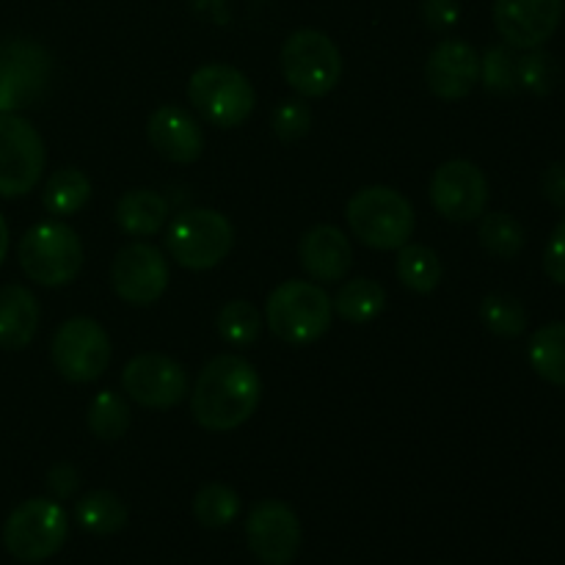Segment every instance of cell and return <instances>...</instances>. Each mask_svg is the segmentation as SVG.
Returning a JSON list of instances; mask_svg holds the SVG:
<instances>
[{
	"mask_svg": "<svg viewBox=\"0 0 565 565\" xmlns=\"http://www.w3.org/2000/svg\"><path fill=\"white\" fill-rule=\"evenodd\" d=\"M544 270L555 285L565 287V218L555 226L544 252Z\"/></svg>",
	"mask_w": 565,
	"mask_h": 565,
	"instance_id": "d590c367",
	"label": "cell"
},
{
	"mask_svg": "<svg viewBox=\"0 0 565 565\" xmlns=\"http://www.w3.org/2000/svg\"><path fill=\"white\" fill-rule=\"evenodd\" d=\"M423 20L430 31H450L461 20L458 0H423Z\"/></svg>",
	"mask_w": 565,
	"mask_h": 565,
	"instance_id": "e575fe53",
	"label": "cell"
},
{
	"mask_svg": "<svg viewBox=\"0 0 565 565\" xmlns=\"http://www.w3.org/2000/svg\"><path fill=\"white\" fill-rule=\"evenodd\" d=\"M563 11V0H494V25L508 47L535 50L555 36Z\"/></svg>",
	"mask_w": 565,
	"mask_h": 565,
	"instance_id": "2e32d148",
	"label": "cell"
},
{
	"mask_svg": "<svg viewBox=\"0 0 565 565\" xmlns=\"http://www.w3.org/2000/svg\"><path fill=\"white\" fill-rule=\"evenodd\" d=\"M70 535V516L55 500H28L9 513L3 524V546L14 561L44 563L61 552Z\"/></svg>",
	"mask_w": 565,
	"mask_h": 565,
	"instance_id": "52a82bcc",
	"label": "cell"
},
{
	"mask_svg": "<svg viewBox=\"0 0 565 565\" xmlns=\"http://www.w3.org/2000/svg\"><path fill=\"white\" fill-rule=\"evenodd\" d=\"M92 199V180L75 166L53 171L42 191V204L50 215H75Z\"/></svg>",
	"mask_w": 565,
	"mask_h": 565,
	"instance_id": "603a6c76",
	"label": "cell"
},
{
	"mask_svg": "<svg viewBox=\"0 0 565 565\" xmlns=\"http://www.w3.org/2000/svg\"><path fill=\"white\" fill-rule=\"evenodd\" d=\"M235 246V230L218 210L193 207L177 215L166 232L171 259L188 270H210L224 263Z\"/></svg>",
	"mask_w": 565,
	"mask_h": 565,
	"instance_id": "8992f818",
	"label": "cell"
},
{
	"mask_svg": "<svg viewBox=\"0 0 565 565\" xmlns=\"http://www.w3.org/2000/svg\"><path fill=\"white\" fill-rule=\"evenodd\" d=\"M215 329L230 345L252 348L263 331V315L252 301H230L215 315Z\"/></svg>",
	"mask_w": 565,
	"mask_h": 565,
	"instance_id": "f546056e",
	"label": "cell"
},
{
	"mask_svg": "<svg viewBox=\"0 0 565 565\" xmlns=\"http://www.w3.org/2000/svg\"><path fill=\"white\" fill-rule=\"evenodd\" d=\"M541 193L552 207L565 210V163H552L541 177Z\"/></svg>",
	"mask_w": 565,
	"mask_h": 565,
	"instance_id": "74e56055",
	"label": "cell"
},
{
	"mask_svg": "<svg viewBox=\"0 0 565 565\" xmlns=\"http://www.w3.org/2000/svg\"><path fill=\"white\" fill-rule=\"evenodd\" d=\"M17 257L31 281L42 287H64L81 274L83 243L72 226L61 221H44L22 235Z\"/></svg>",
	"mask_w": 565,
	"mask_h": 565,
	"instance_id": "277c9868",
	"label": "cell"
},
{
	"mask_svg": "<svg viewBox=\"0 0 565 565\" xmlns=\"http://www.w3.org/2000/svg\"><path fill=\"white\" fill-rule=\"evenodd\" d=\"M270 125H274V132L279 141L296 143L312 127V110H309V105L303 99H285V103H279L274 108Z\"/></svg>",
	"mask_w": 565,
	"mask_h": 565,
	"instance_id": "836d02e7",
	"label": "cell"
},
{
	"mask_svg": "<svg viewBox=\"0 0 565 565\" xmlns=\"http://www.w3.org/2000/svg\"><path fill=\"white\" fill-rule=\"evenodd\" d=\"M147 138L154 152L169 163L188 166L204 149L202 125L182 105H160L147 121Z\"/></svg>",
	"mask_w": 565,
	"mask_h": 565,
	"instance_id": "ac0fdd59",
	"label": "cell"
},
{
	"mask_svg": "<svg viewBox=\"0 0 565 565\" xmlns=\"http://www.w3.org/2000/svg\"><path fill=\"white\" fill-rule=\"evenodd\" d=\"M248 550L265 565H290L301 550V522L281 500H263L246 519Z\"/></svg>",
	"mask_w": 565,
	"mask_h": 565,
	"instance_id": "9a60e30c",
	"label": "cell"
},
{
	"mask_svg": "<svg viewBox=\"0 0 565 565\" xmlns=\"http://www.w3.org/2000/svg\"><path fill=\"white\" fill-rule=\"evenodd\" d=\"M50 356L66 381L88 384L108 370L110 337L94 318H72L55 331Z\"/></svg>",
	"mask_w": 565,
	"mask_h": 565,
	"instance_id": "8fae6325",
	"label": "cell"
},
{
	"mask_svg": "<svg viewBox=\"0 0 565 565\" xmlns=\"http://www.w3.org/2000/svg\"><path fill=\"white\" fill-rule=\"evenodd\" d=\"M345 218L353 237L379 252L406 246L417 226L412 202L401 191L386 185H370L353 193L345 207Z\"/></svg>",
	"mask_w": 565,
	"mask_h": 565,
	"instance_id": "7a4b0ae2",
	"label": "cell"
},
{
	"mask_svg": "<svg viewBox=\"0 0 565 565\" xmlns=\"http://www.w3.org/2000/svg\"><path fill=\"white\" fill-rule=\"evenodd\" d=\"M480 318H483L486 329L491 334L502 337V340L522 337L524 329H527V309L516 296H508V292L486 296L483 303H480Z\"/></svg>",
	"mask_w": 565,
	"mask_h": 565,
	"instance_id": "4dcf8cb0",
	"label": "cell"
},
{
	"mask_svg": "<svg viewBox=\"0 0 565 565\" xmlns=\"http://www.w3.org/2000/svg\"><path fill=\"white\" fill-rule=\"evenodd\" d=\"M121 386L138 406L166 412L185 401L191 381L177 359L166 356V353H141L127 362L125 373H121Z\"/></svg>",
	"mask_w": 565,
	"mask_h": 565,
	"instance_id": "7c38bea8",
	"label": "cell"
},
{
	"mask_svg": "<svg viewBox=\"0 0 565 565\" xmlns=\"http://www.w3.org/2000/svg\"><path fill=\"white\" fill-rule=\"evenodd\" d=\"M263 401V379L248 359L221 353L210 359L193 384L191 412L202 428L226 434L252 419Z\"/></svg>",
	"mask_w": 565,
	"mask_h": 565,
	"instance_id": "6da1fadb",
	"label": "cell"
},
{
	"mask_svg": "<svg viewBox=\"0 0 565 565\" xmlns=\"http://www.w3.org/2000/svg\"><path fill=\"white\" fill-rule=\"evenodd\" d=\"M430 204L436 213L456 224L480 218L489 204V180L472 160H447L430 180Z\"/></svg>",
	"mask_w": 565,
	"mask_h": 565,
	"instance_id": "4fadbf2b",
	"label": "cell"
},
{
	"mask_svg": "<svg viewBox=\"0 0 565 565\" xmlns=\"http://www.w3.org/2000/svg\"><path fill=\"white\" fill-rule=\"evenodd\" d=\"M334 309L345 323L364 326L386 309V290L373 279H351L337 292Z\"/></svg>",
	"mask_w": 565,
	"mask_h": 565,
	"instance_id": "cb8c5ba5",
	"label": "cell"
},
{
	"mask_svg": "<svg viewBox=\"0 0 565 565\" xmlns=\"http://www.w3.org/2000/svg\"><path fill=\"white\" fill-rule=\"evenodd\" d=\"M47 50L31 39H9L0 44V114H17L42 99L50 83Z\"/></svg>",
	"mask_w": 565,
	"mask_h": 565,
	"instance_id": "30bf717a",
	"label": "cell"
},
{
	"mask_svg": "<svg viewBox=\"0 0 565 565\" xmlns=\"http://www.w3.org/2000/svg\"><path fill=\"white\" fill-rule=\"evenodd\" d=\"M298 259L315 281L331 285V281H342L348 276L353 263V248L340 226L320 224L301 237Z\"/></svg>",
	"mask_w": 565,
	"mask_h": 565,
	"instance_id": "d6986e66",
	"label": "cell"
},
{
	"mask_svg": "<svg viewBox=\"0 0 565 565\" xmlns=\"http://www.w3.org/2000/svg\"><path fill=\"white\" fill-rule=\"evenodd\" d=\"M6 252H9V226H6V218L0 215V265H3Z\"/></svg>",
	"mask_w": 565,
	"mask_h": 565,
	"instance_id": "f35d334b",
	"label": "cell"
},
{
	"mask_svg": "<svg viewBox=\"0 0 565 565\" xmlns=\"http://www.w3.org/2000/svg\"><path fill=\"white\" fill-rule=\"evenodd\" d=\"M241 513V497L226 483H207L193 497V516L202 527H230Z\"/></svg>",
	"mask_w": 565,
	"mask_h": 565,
	"instance_id": "f1b7e54d",
	"label": "cell"
},
{
	"mask_svg": "<svg viewBox=\"0 0 565 565\" xmlns=\"http://www.w3.org/2000/svg\"><path fill=\"white\" fill-rule=\"evenodd\" d=\"M530 364L544 381L565 386V323H546L530 337Z\"/></svg>",
	"mask_w": 565,
	"mask_h": 565,
	"instance_id": "484cf974",
	"label": "cell"
},
{
	"mask_svg": "<svg viewBox=\"0 0 565 565\" xmlns=\"http://www.w3.org/2000/svg\"><path fill=\"white\" fill-rule=\"evenodd\" d=\"M127 502L108 489L88 491L77 500L75 519L86 533L92 535H114L127 524Z\"/></svg>",
	"mask_w": 565,
	"mask_h": 565,
	"instance_id": "7402d4cb",
	"label": "cell"
},
{
	"mask_svg": "<svg viewBox=\"0 0 565 565\" xmlns=\"http://www.w3.org/2000/svg\"><path fill=\"white\" fill-rule=\"evenodd\" d=\"M110 285L125 303L149 307L169 287V259L152 243H130L110 265Z\"/></svg>",
	"mask_w": 565,
	"mask_h": 565,
	"instance_id": "5bb4252c",
	"label": "cell"
},
{
	"mask_svg": "<svg viewBox=\"0 0 565 565\" xmlns=\"http://www.w3.org/2000/svg\"><path fill=\"white\" fill-rule=\"evenodd\" d=\"M334 301L315 281H281L265 301L268 329L287 345H312L331 329Z\"/></svg>",
	"mask_w": 565,
	"mask_h": 565,
	"instance_id": "3957f363",
	"label": "cell"
},
{
	"mask_svg": "<svg viewBox=\"0 0 565 565\" xmlns=\"http://www.w3.org/2000/svg\"><path fill=\"white\" fill-rule=\"evenodd\" d=\"M39 329V303L28 287H0V348L22 351L33 342Z\"/></svg>",
	"mask_w": 565,
	"mask_h": 565,
	"instance_id": "ffe728a7",
	"label": "cell"
},
{
	"mask_svg": "<svg viewBox=\"0 0 565 565\" xmlns=\"http://www.w3.org/2000/svg\"><path fill=\"white\" fill-rule=\"evenodd\" d=\"M77 486H81V475L72 463H55L47 472V489L55 500H70L75 497Z\"/></svg>",
	"mask_w": 565,
	"mask_h": 565,
	"instance_id": "8d00e7d4",
	"label": "cell"
},
{
	"mask_svg": "<svg viewBox=\"0 0 565 565\" xmlns=\"http://www.w3.org/2000/svg\"><path fill=\"white\" fill-rule=\"evenodd\" d=\"M88 430L103 441H119L130 428V406L125 397L114 390L97 392L92 403H88Z\"/></svg>",
	"mask_w": 565,
	"mask_h": 565,
	"instance_id": "83f0119b",
	"label": "cell"
},
{
	"mask_svg": "<svg viewBox=\"0 0 565 565\" xmlns=\"http://www.w3.org/2000/svg\"><path fill=\"white\" fill-rule=\"evenodd\" d=\"M425 81L439 99H463L480 83V53L463 39H445L430 50Z\"/></svg>",
	"mask_w": 565,
	"mask_h": 565,
	"instance_id": "e0dca14e",
	"label": "cell"
},
{
	"mask_svg": "<svg viewBox=\"0 0 565 565\" xmlns=\"http://www.w3.org/2000/svg\"><path fill=\"white\" fill-rule=\"evenodd\" d=\"M478 237H480V246L497 259L519 257L524 243H527L524 226L508 213H483V218H480V226H478Z\"/></svg>",
	"mask_w": 565,
	"mask_h": 565,
	"instance_id": "4316f807",
	"label": "cell"
},
{
	"mask_svg": "<svg viewBox=\"0 0 565 565\" xmlns=\"http://www.w3.org/2000/svg\"><path fill=\"white\" fill-rule=\"evenodd\" d=\"M193 110L221 130L243 125L257 105L252 81L230 64H204L188 81Z\"/></svg>",
	"mask_w": 565,
	"mask_h": 565,
	"instance_id": "5b68a950",
	"label": "cell"
},
{
	"mask_svg": "<svg viewBox=\"0 0 565 565\" xmlns=\"http://www.w3.org/2000/svg\"><path fill=\"white\" fill-rule=\"evenodd\" d=\"M516 55L508 44H494L480 58V81L491 94L500 97H511L519 92V75H516Z\"/></svg>",
	"mask_w": 565,
	"mask_h": 565,
	"instance_id": "1f68e13d",
	"label": "cell"
},
{
	"mask_svg": "<svg viewBox=\"0 0 565 565\" xmlns=\"http://www.w3.org/2000/svg\"><path fill=\"white\" fill-rule=\"evenodd\" d=\"M169 218V202L149 188L127 191L116 204V224L130 237L158 235Z\"/></svg>",
	"mask_w": 565,
	"mask_h": 565,
	"instance_id": "44dd1931",
	"label": "cell"
},
{
	"mask_svg": "<svg viewBox=\"0 0 565 565\" xmlns=\"http://www.w3.org/2000/svg\"><path fill=\"white\" fill-rule=\"evenodd\" d=\"M47 152L36 127L20 114H0V196H28L42 180Z\"/></svg>",
	"mask_w": 565,
	"mask_h": 565,
	"instance_id": "9c48e42d",
	"label": "cell"
},
{
	"mask_svg": "<svg viewBox=\"0 0 565 565\" xmlns=\"http://www.w3.org/2000/svg\"><path fill=\"white\" fill-rule=\"evenodd\" d=\"M516 75L519 88H527L530 94L544 97V94L555 92L557 81H561V66H557L555 55L535 47L516 61Z\"/></svg>",
	"mask_w": 565,
	"mask_h": 565,
	"instance_id": "d6a6232c",
	"label": "cell"
},
{
	"mask_svg": "<svg viewBox=\"0 0 565 565\" xmlns=\"http://www.w3.org/2000/svg\"><path fill=\"white\" fill-rule=\"evenodd\" d=\"M281 75L301 97H326L342 77L340 47L318 28H301L281 47Z\"/></svg>",
	"mask_w": 565,
	"mask_h": 565,
	"instance_id": "ba28073f",
	"label": "cell"
},
{
	"mask_svg": "<svg viewBox=\"0 0 565 565\" xmlns=\"http://www.w3.org/2000/svg\"><path fill=\"white\" fill-rule=\"evenodd\" d=\"M397 279L403 287L419 296H428L441 281V259L434 248L419 246L408 241L406 246L397 248Z\"/></svg>",
	"mask_w": 565,
	"mask_h": 565,
	"instance_id": "d4e9b609",
	"label": "cell"
}]
</instances>
